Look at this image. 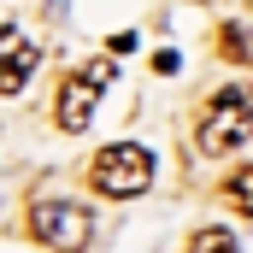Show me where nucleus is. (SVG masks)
Segmentation results:
<instances>
[{
    "label": "nucleus",
    "instance_id": "obj_1",
    "mask_svg": "<svg viewBox=\"0 0 253 253\" xmlns=\"http://www.w3.org/2000/svg\"><path fill=\"white\" fill-rule=\"evenodd\" d=\"M248 135H253V88L230 83V88H218V94L206 100L200 129H194V147H200V153H236Z\"/></svg>",
    "mask_w": 253,
    "mask_h": 253
},
{
    "label": "nucleus",
    "instance_id": "obj_2",
    "mask_svg": "<svg viewBox=\"0 0 253 253\" xmlns=\"http://www.w3.org/2000/svg\"><path fill=\"white\" fill-rule=\"evenodd\" d=\"M88 183L106 194V200H135V194L153 189V153H147L141 141H112V147L94 153Z\"/></svg>",
    "mask_w": 253,
    "mask_h": 253
},
{
    "label": "nucleus",
    "instance_id": "obj_3",
    "mask_svg": "<svg viewBox=\"0 0 253 253\" xmlns=\"http://www.w3.org/2000/svg\"><path fill=\"white\" fill-rule=\"evenodd\" d=\"M30 230H36L53 253H83L94 242V218H88V206H77V200H36V206H30Z\"/></svg>",
    "mask_w": 253,
    "mask_h": 253
},
{
    "label": "nucleus",
    "instance_id": "obj_4",
    "mask_svg": "<svg viewBox=\"0 0 253 253\" xmlns=\"http://www.w3.org/2000/svg\"><path fill=\"white\" fill-rule=\"evenodd\" d=\"M106 83H112V59H94V65H83V71H71L59 83V100H53L59 129L83 135L88 118H94V106H100V94H106Z\"/></svg>",
    "mask_w": 253,
    "mask_h": 253
},
{
    "label": "nucleus",
    "instance_id": "obj_5",
    "mask_svg": "<svg viewBox=\"0 0 253 253\" xmlns=\"http://www.w3.org/2000/svg\"><path fill=\"white\" fill-rule=\"evenodd\" d=\"M42 65V47L18 30V24H0V94H18Z\"/></svg>",
    "mask_w": 253,
    "mask_h": 253
},
{
    "label": "nucleus",
    "instance_id": "obj_6",
    "mask_svg": "<svg viewBox=\"0 0 253 253\" xmlns=\"http://www.w3.org/2000/svg\"><path fill=\"white\" fill-rule=\"evenodd\" d=\"M218 53H224V59H236V65H248V59H253L248 30H242V24H218Z\"/></svg>",
    "mask_w": 253,
    "mask_h": 253
},
{
    "label": "nucleus",
    "instance_id": "obj_7",
    "mask_svg": "<svg viewBox=\"0 0 253 253\" xmlns=\"http://www.w3.org/2000/svg\"><path fill=\"white\" fill-rule=\"evenodd\" d=\"M224 200H230V206H236L242 218H253V165H242V171H236V177L224 183Z\"/></svg>",
    "mask_w": 253,
    "mask_h": 253
},
{
    "label": "nucleus",
    "instance_id": "obj_8",
    "mask_svg": "<svg viewBox=\"0 0 253 253\" xmlns=\"http://www.w3.org/2000/svg\"><path fill=\"white\" fill-rule=\"evenodd\" d=\"M189 253H236V236H230L224 224H206V230H194Z\"/></svg>",
    "mask_w": 253,
    "mask_h": 253
}]
</instances>
